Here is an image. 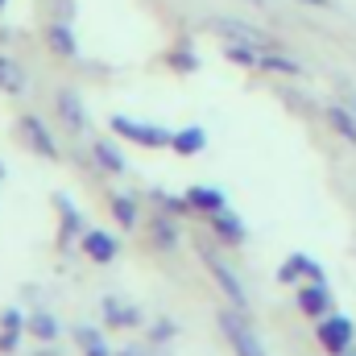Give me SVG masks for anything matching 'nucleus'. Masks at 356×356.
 Masks as SVG:
<instances>
[{"label": "nucleus", "instance_id": "1", "mask_svg": "<svg viewBox=\"0 0 356 356\" xmlns=\"http://www.w3.org/2000/svg\"><path fill=\"white\" fill-rule=\"evenodd\" d=\"M216 245H220L216 236H211V241H207V236H199V257H203V266L211 269V277H216V286H220V290L228 294V302L245 311V307H249V294H245V286H241V277H236V269H232L228 261H224V257H220V249H216Z\"/></svg>", "mask_w": 356, "mask_h": 356}, {"label": "nucleus", "instance_id": "2", "mask_svg": "<svg viewBox=\"0 0 356 356\" xmlns=\"http://www.w3.org/2000/svg\"><path fill=\"white\" fill-rule=\"evenodd\" d=\"M108 129H112L120 141L141 145V149H170V141H175L170 129H162V124H145V120H133V116H120V112L108 120Z\"/></svg>", "mask_w": 356, "mask_h": 356}, {"label": "nucleus", "instance_id": "3", "mask_svg": "<svg viewBox=\"0 0 356 356\" xmlns=\"http://www.w3.org/2000/svg\"><path fill=\"white\" fill-rule=\"evenodd\" d=\"M220 332H224V340L232 344V353L236 356H266V344L257 340V332L249 327V319H245L241 307L220 311Z\"/></svg>", "mask_w": 356, "mask_h": 356}, {"label": "nucleus", "instance_id": "4", "mask_svg": "<svg viewBox=\"0 0 356 356\" xmlns=\"http://www.w3.org/2000/svg\"><path fill=\"white\" fill-rule=\"evenodd\" d=\"M211 33H220L224 42H241V46H253V50H282L277 38H269L266 29L249 25V21H236V17H211L207 21Z\"/></svg>", "mask_w": 356, "mask_h": 356}, {"label": "nucleus", "instance_id": "5", "mask_svg": "<svg viewBox=\"0 0 356 356\" xmlns=\"http://www.w3.org/2000/svg\"><path fill=\"white\" fill-rule=\"evenodd\" d=\"M17 129H21L25 145H29L38 158H46V162H58V158H63V149H58V141H54V133H50V124H46L42 116H33V112H21Z\"/></svg>", "mask_w": 356, "mask_h": 356}, {"label": "nucleus", "instance_id": "6", "mask_svg": "<svg viewBox=\"0 0 356 356\" xmlns=\"http://www.w3.org/2000/svg\"><path fill=\"white\" fill-rule=\"evenodd\" d=\"M54 211H58V249H63V253H71V249H75V241L83 236L88 220H83V211L75 207V199H71V195H54Z\"/></svg>", "mask_w": 356, "mask_h": 356}, {"label": "nucleus", "instance_id": "7", "mask_svg": "<svg viewBox=\"0 0 356 356\" xmlns=\"http://www.w3.org/2000/svg\"><path fill=\"white\" fill-rule=\"evenodd\" d=\"M79 249H83V257H91L95 266H112L120 257V241L112 232H104V228H83Z\"/></svg>", "mask_w": 356, "mask_h": 356}, {"label": "nucleus", "instance_id": "8", "mask_svg": "<svg viewBox=\"0 0 356 356\" xmlns=\"http://www.w3.org/2000/svg\"><path fill=\"white\" fill-rule=\"evenodd\" d=\"M54 112H58V120H63L71 133H83V129H88V108H83V95L75 88L54 91Z\"/></svg>", "mask_w": 356, "mask_h": 356}, {"label": "nucleus", "instance_id": "9", "mask_svg": "<svg viewBox=\"0 0 356 356\" xmlns=\"http://www.w3.org/2000/svg\"><path fill=\"white\" fill-rule=\"evenodd\" d=\"M319 344L332 356H344L348 344H353V323H348L344 315H323V319H319Z\"/></svg>", "mask_w": 356, "mask_h": 356}, {"label": "nucleus", "instance_id": "10", "mask_svg": "<svg viewBox=\"0 0 356 356\" xmlns=\"http://www.w3.org/2000/svg\"><path fill=\"white\" fill-rule=\"evenodd\" d=\"M91 162H95L104 175H124V170H129L124 149H120L112 137H91Z\"/></svg>", "mask_w": 356, "mask_h": 356}, {"label": "nucleus", "instance_id": "11", "mask_svg": "<svg viewBox=\"0 0 356 356\" xmlns=\"http://www.w3.org/2000/svg\"><path fill=\"white\" fill-rule=\"evenodd\" d=\"M207 224H211V236L220 241V245H228V249H236V245H245V224L228 211V207H220V211H211L207 216Z\"/></svg>", "mask_w": 356, "mask_h": 356}, {"label": "nucleus", "instance_id": "12", "mask_svg": "<svg viewBox=\"0 0 356 356\" xmlns=\"http://www.w3.org/2000/svg\"><path fill=\"white\" fill-rule=\"evenodd\" d=\"M99 307H104V323H108V327H120V332H124V327H137V323L145 319L133 302H124V298H116V294H108Z\"/></svg>", "mask_w": 356, "mask_h": 356}, {"label": "nucleus", "instance_id": "13", "mask_svg": "<svg viewBox=\"0 0 356 356\" xmlns=\"http://www.w3.org/2000/svg\"><path fill=\"white\" fill-rule=\"evenodd\" d=\"M149 245H154V249H162V253L178 249V224H175V216H166V211H154V216H149Z\"/></svg>", "mask_w": 356, "mask_h": 356}, {"label": "nucleus", "instance_id": "14", "mask_svg": "<svg viewBox=\"0 0 356 356\" xmlns=\"http://www.w3.org/2000/svg\"><path fill=\"white\" fill-rule=\"evenodd\" d=\"M277 277H282V282H323V266L311 261L307 253H294L286 266L277 269Z\"/></svg>", "mask_w": 356, "mask_h": 356}, {"label": "nucleus", "instance_id": "15", "mask_svg": "<svg viewBox=\"0 0 356 356\" xmlns=\"http://www.w3.org/2000/svg\"><path fill=\"white\" fill-rule=\"evenodd\" d=\"M46 46H50V54H58V58H75V54H79V42H75L71 21H54V25L46 29Z\"/></svg>", "mask_w": 356, "mask_h": 356}, {"label": "nucleus", "instance_id": "16", "mask_svg": "<svg viewBox=\"0 0 356 356\" xmlns=\"http://www.w3.org/2000/svg\"><path fill=\"white\" fill-rule=\"evenodd\" d=\"M298 311L311 315V319H323V315L332 311V298H327L323 282H307V286L298 290Z\"/></svg>", "mask_w": 356, "mask_h": 356}, {"label": "nucleus", "instance_id": "17", "mask_svg": "<svg viewBox=\"0 0 356 356\" xmlns=\"http://www.w3.org/2000/svg\"><path fill=\"white\" fill-rule=\"evenodd\" d=\"M25 332H29L38 344H54V340H58V319H54L50 311H42V307H38V311H29Z\"/></svg>", "mask_w": 356, "mask_h": 356}, {"label": "nucleus", "instance_id": "18", "mask_svg": "<svg viewBox=\"0 0 356 356\" xmlns=\"http://www.w3.org/2000/svg\"><path fill=\"white\" fill-rule=\"evenodd\" d=\"M25 88H29V75H25V67H21L17 58L0 54V91H4V95H21Z\"/></svg>", "mask_w": 356, "mask_h": 356}, {"label": "nucleus", "instance_id": "19", "mask_svg": "<svg viewBox=\"0 0 356 356\" xmlns=\"http://www.w3.org/2000/svg\"><path fill=\"white\" fill-rule=\"evenodd\" d=\"M186 203L195 207V216H211V211L228 207V199H224L216 186H191V191H186Z\"/></svg>", "mask_w": 356, "mask_h": 356}, {"label": "nucleus", "instance_id": "20", "mask_svg": "<svg viewBox=\"0 0 356 356\" xmlns=\"http://www.w3.org/2000/svg\"><path fill=\"white\" fill-rule=\"evenodd\" d=\"M71 336H75V344H79V353H83V356H116L112 348H108V344H104V332H99V327H88V323H79Z\"/></svg>", "mask_w": 356, "mask_h": 356}, {"label": "nucleus", "instance_id": "21", "mask_svg": "<svg viewBox=\"0 0 356 356\" xmlns=\"http://www.w3.org/2000/svg\"><path fill=\"white\" fill-rule=\"evenodd\" d=\"M203 145H207V133H203L199 124H191V129H178L175 141H170V149H175V154H182V158H195Z\"/></svg>", "mask_w": 356, "mask_h": 356}, {"label": "nucleus", "instance_id": "22", "mask_svg": "<svg viewBox=\"0 0 356 356\" xmlns=\"http://www.w3.org/2000/svg\"><path fill=\"white\" fill-rule=\"evenodd\" d=\"M108 207H112V220H116L120 228H137L141 207H137V199H133V195H112V199H108Z\"/></svg>", "mask_w": 356, "mask_h": 356}, {"label": "nucleus", "instance_id": "23", "mask_svg": "<svg viewBox=\"0 0 356 356\" xmlns=\"http://www.w3.org/2000/svg\"><path fill=\"white\" fill-rule=\"evenodd\" d=\"M149 199L158 203V211H166V216H175V220H182V216H195V207L186 203V195H170V191H149Z\"/></svg>", "mask_w": 356, "mask_h": 356}, {"label": "nucleus", "instance_id": "24", "mask_svg": "<svg viewBox=\"0 0 356 356\" xmlns=\"http://www.w3.org/2000/svg\"><path fill=\"white\" fill-rule=\"evenodd\" d=\"M166 67H170V71H178V75H191V71H199V54H195L186 42H178L175 50L166 54Z\"/></svg>", "mask_w": 356, "mask_h": 356}, {"label": "nucleus", "instance_id": "25", "mask_svg": "<svg viewBox=\"0 0 356 356\" xmlns=\"http://www.w3.org/2000/svg\"><path fill=\"white\" fill-rule=\"evenodd\" d=\"M327 124H332L336 133H344V137L356 145V120H353V112H348V108H327Z\"/></svg>", "mask_w": 356, "mask_h": 356}, {"label": "nucleus", "instance_id": "26", "mask_svg": "<svg viewBox=\"0 0 356 356\" xmlns=\"http://www.w3.org/2000/svg\"><path fill=\"white\" fill-rule=\"evenodd\" d=\"M175 336H178L175 319H154V323H149V344H166V340H175Z\"/></svg>", "mask_w": 356, "mask_h": 356}, {"label": "nucleus", "instance_id": "27", "mask_svg": "<svg viewBox=\"0 0 356 356\" xmlns=\"http://www.w3.org/2000/svg\"><path fill=\"white\" fill-rule=\"evenodd\" d=\"M25 319H29V311H21V307L0 311V327H8V332H25Z\"/></svg>", "mask_w": 356, "mask_h": 356}, {"label": "nucleus", "instance_id": "28", "mask_svg": "<svg viewBox=\"0 0 356 356\" xmlns=\"http://www.w3.org/2000/svg\"><path fill=\"white\" fill-rule=\"evenodd\" d=\"M21 336L25 332H8V327H0V356H13L21 348Z\"/></svg>", "mask_w": 356, "mask_h": 356}, {"label": "nucleus", "instance_id": "29", "mask_svg": "<svg viewBox=\"0 0 356 356\" xmlns=\"http://www.w3.org/2000/svg\"><path fill=\"white\" fill-rule=\"evenodd\" d=\"M116 356H154L149 348H137V344H129V348H120Z\"/></svg>", "mask_w": 356, "mask_h": 356}, {"label": "nucleus", "instance_id": "30", "mask_svg": "<svg viewBox=\"0 0 356 356\" xmlns=\"http://www.w3.org/2000/svg\"><path fill=\"white\" fill-rule=\"evenodd\" d=\"M33 356H63V353H54V348L46 344V348H38V353H33Z\"/></svg>", "mask_w": 356, "mask_h": 356}, {"label": "nucleus", "instance_id": "31", "mask_svg": "<svg viewBox=\"0 0 356 356\" xmlns=\"http://www.w3.org/2000/svg\"><path fill=\"white\" fill-rule=\"evenodd\" d=\"M307 4H319V8H327V0H307Z\"/></svg>", "mask_w": 356, "mask_h": 356}, {"label": "nucleus", "instance_id": "32", "mask_svg": "<svg viewBox=\"0 0 356 356\" xmlns=\"http://www.w3.org/2000/svg\"><path fill=\"white\" fill-rule=\"evenodd\" d=\"M4 4H8V0H0V8H4Z\"/></svg>", "mask_w": 356, "mask_h": 356}, {"label": "nucleus", "instance_id": "33", "mask_svg": "<svg viewBox=\"0 0 356 356\" xmlns=\"http://www.w3.org/2000/svg\"><path fill=\"white\" fill-rule=\"evenodd\" d=\"M0 178H4V166H0Z\"/></svg>", "mask_w": 356, "mask_h": 356}]
</instances>
